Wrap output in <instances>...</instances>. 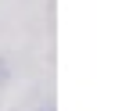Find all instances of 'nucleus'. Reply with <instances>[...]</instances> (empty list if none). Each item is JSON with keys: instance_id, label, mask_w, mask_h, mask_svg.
Here are the masks:
<instances>
[{"instance_id": "obj_1", "label": "nucleus", "mask_w": 122, "mask_h": 111, "mask_svg": "<svg viewBox=\"0 0 122 111\" xmlns=\"http://www.w3.org/2000/svg\"><path fill=\"white\" fill-rule=\"evenodd\" d=\"M7 75H11V68H7V61H4V58H0V86L7 82Z\"/></svg>"}, {"instance_id": "obj_2", "label": "nucleus", "mask_w": 122, "mask_h": 111, "mask_svg": "<svg viewBox=\"0 0 122 111\" xmlns=\"http://www.w3.org/2000/svg\"><path fill=\"white\" fill-rule=\"evenodd\" d=\"M40 111H54V107H40Z\"/></svg>"}]
</instances>
